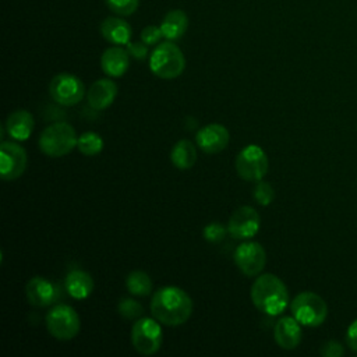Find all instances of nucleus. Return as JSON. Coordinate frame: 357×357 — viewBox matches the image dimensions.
I'll return each mask as SVG.
<instances>
[{
    "label": "nucleus",
    "instance_id": "cd10ccee",
    "mask_svg": "<svg viewBox=\"0 0 357 357\" xmlns=\"http://www.w3.org/2000/svg\"><path fill=\"white\" fill-rule=\"evenodd\" d=\"M226 233L227 227H225L220 222H211L202 230L204 238L208 243H220L226 237Z\"/></svg>",
    "mask_w": 357,
    "mask_h": 357
},
{
    "label": "nucleus",
    "instance_id": "b1692460",
    "mask_svg": "<svg viewBox=\"0 0 357 357\" xmlns=\"http://www.w3.org/2000/svg\"><path fill=\"white\" fill-rule=\"evenodd\" d=\"M77 148L85 156H95L103 149V138L95 131H85L78 137Z\"/></svg>",
    "mask_w": 357,
    "mask_h": 357
},
{
    "label": "nucleus",
    "instance_id": "2eb2a0df",
    "mask_svg": "<svg viewBox=\"0 0 357 357\" xmlns=\"http://www.w3.org/2000/svg\"><path fill=\"white\" fill-rule=\"evenodd\" d=\"M273 337L280 349L293 350L303 339L301 324L294 317H282L273 328Z\"/></svg>",
    "mask_w": 357,
    "mask_h": 357
},
{
    "label": "nucleus",
    "instance_id": "423d86ee",
    "mask_svg": "<svg viewBox=\"0 0 357 357\" xmlns=\"http://www.w3.org/2000/svg\"><path fill=\"white\" fill-rule=\"evenodd\" d=\"M47 332L59 340L74 339L81 328V321L77 311L67 304H56L46 314Z\"/></svg>",
    "mask_w": 357,
    "mask_h": 357
},
{
    "label": "nucleus",
    "instance_id": "a878e982",
    "mask_svg": "<svg viewBox=\"0 0 357 357\" xmlns=\"http://www.w3.org/2000/svg\"><path fill=\"white\" fill-rule=\"evenodd\" d=\"M107 7L117 15H131L137 11L139 6V0H105Z\"/></svg>",
    "mask_w": 357,
    "mask_h": 357
},
{
    "label": "nucleus",
    "instance_id": "f3484780",
    "mask_svg": "<svg viewBox=\"0 0 357 357\" xmlns=\"http://www.w3.org/2000/svg\"><path fill=\"white\" fill-rule=\"evenodd\" d=\"M130 66V54L127 49L112 46L107 47L100 56V67L107 77L119 78L126 74Z\"/></svg>",
    "mask_w": 357,
    "mask_h": 357
},
{
    "label": "nucleus",
    "instance_id": "ddd939ff",
    "mask_svg": "<svg viewBox=\"0 0 357 357\" xmlns=\"http://www.w3.org/2000/svg\"><path fill=\"white\" fill-rule=\"evenodd\" d=\"M25 296L31 305L43 308L52 305L59 298V289L49 279L33 276L25 286Z\"/></svg>",
    "mask_w": 357,
    "mask_h": 357
},
{
    "label": "nucleus",
    "instance_id": "1a4fd4ad",
    "mask_svg": "<svg viewBox=\"0 0 357 357\" xmlns=\"http://www.w3.org/2000/svg\"><path fill=\"white\" fill-rule=\"evenodd\" d=\"M49 93L56 103L61 106H74L82 100L85 86L77 75L60 73L52 78L49 84Z\"/></svg>",
    "mask_w": 357,
    "mask_h": 357
},
{
    "label": "nucleus",
    "instance_id": "9b49d317",
    "mask_svg": "<svg viewBox=\"0 0 357 357\" xmlns=\"http://www.w3.org/2000/svg\"><path fill=\"white\" fill-rule=\"evenodd\" d=\"M234 262L245 276H257L266 264V252L257 241H245L234 250Z\"/></svg>",
    "mask_w": 357,
    "mask_h": 357
},
{
    "label": "nucleus",
    "instance_id": "c85d7f7f",
    "mask_svg": "<svg viewBox=\"0 0 357 357\" xmlns=\"http://www.w3.org/2000/svg\"><path fill=\"white\" fill-rule=\"evenodd\" d=\"M163 38V32L160 26L156 25H148L141 31V40L146 45H156Z\"/></svg>",
    "mask_w": 357,
    "mask_h": 357
},
{
    "label": "nucleus",
    "instance_id": "4468645a",
    "mask_svg": "<svg viewBox=\"0 0 357 357\" xmlns=\"http://www.w3.org/2000/svg\"><path fill=\"white\" fill-rule=\"evenodd\" d=\"M230 139L229 130L218 123L204 126L195 134V142L205 153H218L223 151Z\"/></svg>",
    "mask_w": 357,
    "mask_h": 357
},
{
    "label": "nucleus",
    "instance_id": "7ed1b4c3",
    "mask_svg": "<svg viewBox=\"0 0 357 357\" xmlns=\"http://www.w3.org/2000/svg\"><path fill=\"white\" fill-rule=\"evenodd\" d=\"M39 149L50 158H61L70 153L78 144L74 127L66 121L47 126L39 135Z\"/></svg>",
    "mask_w": 357,
    "mask_h": 357
},
{
    "label": "nucleus",
    "instance_id": "6ab92c4d",
    "mask_svg": "<svg viewBox=\"0 0 357 357\" xmlns=\"http://www.w3.org/2000/svg\"><path fill=\"white\" fill-rule=\"evenodd\" d=\"M102 36L113 45H127L131 39L132 29L130 24L119 17H106L100 22Z\"/></svg>",
    "mask_w": 357,
    "mask_h": 357
},
{
    "label": "nucleus",
    "instance_id": "f8f14e48",
    "mask_svg": "<svg viewBox=\"0 0 357 357\" xmlns=\"http://www.w3.org/2000/svg\"><path fill=\"white\" fill-rule=\"evenodd\" d=\"M259 226L261 216L257 209L250 205H244L231 213L227 222V233L233 238L247 240L258 233Z\"/></svg>",
    "mask_w": 357,
    "mask_h": 357
},
{
    "label": "nucleus",
    "instance_id": "a211bd4d",
    "mask_svg": "<svg viewBox=\"0 0 357 357\" xmlns=\"http://www.w3.org/2000/svg\"><path fill=\"white\" fill-rule=\"evenodd\" d=\"M4 127L7 134L11 138L17 141H25L31 137L33 131V127H35L33 116L31 114V112L25 109L14 110L7 116Z\"/></svg>",
    "mask_w": 357,
    "mask_h": 357
},
{
    "label": "nucleus",
    "instance_id": "393cba45",
    "mask_svg": "<svg viewBox=\"0 0 357 357\" xmlns=\"http://www.w3.org/2000/svg\"><path fill=\"white\" fill-rule=\"evenodd\" d=\"M117 311L126 319H138L144 314V307L132 298H121L117 304Z\"/></svg>",
    "mask_w": 357,
    "mask_h": 357
},
{
    "label": "nucleus",
    "instance_id": "f03ea898",
    "mask_svg": "<svg viewBox=\"0 0 357 357\" xmlns=\"http://www.w3.org/2000/svg\"><path fill=\"white\" fill-rule=\"evenodd\" d=\"M251 301L254 307L271 317L282 314L289 305V291L283 280L273 273L258 276L251 286Z\"/></svg>",
    "mask_w": 357,
    "mask_h": 357
},
{
    "label": "nucleus",
    "instance_id": "412c9836",
    "mask_svg": "<svg viewBox=\"0 0 357 357\" xmlns=\"http://www.w3.org/2000/svg\"><path fill=\"white\" fill-rule=\"evenodd\" d=\"M159 26L165 39L177 40L185 33L188 28V17L183 10H172L163 17Z\"/></svg>",
    "mask_w": 357,
    "mask_h": 357
},
{
    "label": "nucleus",
    "instance_id": "5701e85b",
    "mask_svg": "<svg viewBox=\"0 0 357 357\" xmlns=\"http://www.w3.org/2000/svg\"><path fill=\"white\" fill-rule=\"evenodd\" d=\"M126 287L130 294L145 297L152 293V279L144 271H132L126 278Z\"/></svg>",
    "mask_w": 357,
    "mask_h": 357
},
{
    "label": "nucleus",
    "instance_id": "aec40b11",
    "mask_svg": "<svg viewBox=\"0 0 357 357\" xmlns=\"http://www.w3.org/2000/svg\"><path fill=\"white\" fill-rule=\"evenodd\" d=\"M64 286L70 297L84 300L89 297L93 290V279L82 269H71L64 278Z\"/></svg>",
    "mask_w": 357,
    "mask_h": 357
},
{
    "label": "nucleus",
    "instance_id": "f257e3e1",
    "mask_svg": "<svg viewBox=\"0 0 357 357\" xmlns=\"http://www.w3.org/2000/svg\"><path fill=\"white\" fill-rule=\"evenodd\" d=\"M151 312L160 324L178 326L188 321L192 312L191 297L177 286H165L156 290L151 300Z\"/></svg>",
    "mask_w": 357,
    "mask_h": 357
},
{
    "label": "nucleus",
    "instance_id": "bb28decb",
    "mask_svg": "<svg viewBox=\"0 0 357 357\" xmlns=\"http://www.w3.org/2000/svg\"><path fill=\"white\" fill-rule=\"evenodd\" d=\"M252 195H254L255 201L259 205L268 206L273 201V198H275V190H273V187L269 183L259 180L257 183L255 188H254V194Z\"/></svg>",
    "mask_w": 357,
    "mask_h": 357
},
{
    "label": "nucleus",
    "instance_id": "6e6552de",
    "mask_svg": "<svg viewBox=\"0 0 357 357\" xmlns=\"http://www.w3.org/2000/svg\"><path fill=\"white\" fill-rule=\"evenodd\" d=\"M269 169V160L265 151L255 144L244 146L236 158L237 174L247 181H259Z\"/></svg>",
    "mask_w": 357,
    "mask_h": 357
},
{
    "label": "nucleus",
    "instance_id": "20e7f679",
    "mask_svg": "<svg viewBox=\"0 0 357 357\" xmlns=\"http://www.w3.org/2000/svg\"><path fill=\"white\" fill-rule=\"evenodd\" d=\"M151 71L163 79L177 78L185 68V59L173 40L159 43L149 56Z\"/></svg>",
    "mask_w": 357,
    "mask_h": 357
},
{
    "label": "nucleus",
    "instance_id": "9d476101",
    "mask_svg": "<svg viewBox=\"0 0 357 357\" xmlns=\"http://www.w3.org/2000/svg\"><path fill=\"white\" fill-rule=\"evenodd\" d=\"M26 151L17 142L3 141L0 145V174L4 181L17 180L26 169Z\"/></svg>",
    "mask_w": 357,
    "mask_h": 357
},
{
    "label": "nucleus",
    "instance_id": "dca6fc26",
    "mask_svg": "<svg viewBox=\"0 0 357 357\" xmlns=\"http://www.w3.org/2000/svg\"><path fill=\"white\" fill-rule=\"evenodd\" d=\"M117 96V85L110 78L96 79L88 89V105L95 110H103L109 107Z\"/></svg>",
    "mask_w": 357,
    "mask_h": 357
},
{
    "label": "nucleus",
    "instance_id": "2f4dec72",
    "mask_svg": "<svg viewBox=\"0 0 357 357\" xmlns=\"http://www.w3.org/2000/svg\"><path fill=\"white\" fill-rule=\"evenodd\" d=\"M346 342L350 350L357 353V318L349 325L346 331Z\"/></svg>",
    "mask_w": 357,
    "mask_h": 357
},
{
    "label": "nucleus",
    "instance_id": "4be33fe9",
    "mask_svg": "<svg viewBox=\"0 0 357 357\" xmlns=\"http://www.w3.org/2000/svg\"><path fill=\"white\" fill-rule=\"evenodd\" d=\"M170 160L174 167L180 170H188L197 162V149L188 139L177 141L170 152Z\"/></svg>",
    "mask_w": 357,
    "mask_h": 357
},
{
    "label": "nucleus",
    "instance_id": "7c9ffc66",
    "mask_svg": "<svg viewBox=\"0 0 357 357\" xmlns=\"http://www.w3.org/2000/svg\"><path fill=\"white\" fill-rule=\"evenodd\" d=\"M148 45L141 42H128L127 43V52L131 57L135 60H144L148 56Z\"/></svg>",
    "mask_w": 357,
    "mask_h": 357
},
{
    "label": "nucleus",
    "instance_id": "c756f323",
    "mask_svg": "<svg viewBox=\"0 0 357 357\" xmlns=\"http://www.w3.org/2000/svg\"><path fill=\"white\" fill-rule=\"evenodd\" d=\"M319 353L324 356V357H340L344 354V349L343 346L336 342V340H328L322 344Z\"/></svg>",
    "mask_w": 357,
    "mask_h": 357
},
{
    "label": "nucleus",
    "instance_id": "0eeeda50",
    "mask_svg": "<svg viewBox=\"0 0 357 357\" xmlns=\"http://www.w3.org/2000/svg\"><path fill=\"white\" fill-rule=\"evenodd\" d=\"M163 342V332L156 318H139L131 328V344L142 356L155 354Z\"/></svg>",
    "mask_w": 357,
    "mask_h": 357
},
{
    "label": "nucleus",
    "instance_id": "39448f33",
    "mask_svg": "<svg viewBox=\"0 0 357 357\" xmlns=\"http://www.w3.org/2000/svg\"><path fill=\"white\" fill-rule=\"evenodd\" d=\"M291 315L304 326H321L328 317L326 301L314 291H301L290 303Z\"/></svg>",
    "mask_w": 357,
    "mask_h": 357
}]
</instances>
